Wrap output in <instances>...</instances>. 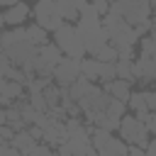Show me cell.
Instances as JSON below:
<instances>
[{"instance_id":"obj_31","label":"cell","mask_w":156,"mask_h":156,"mask_svg":"<svg viewBox=\"0 0 156 156\" xmlns=\"http://www.w3.org/2000/svg\"><path fill=\"white\" fill-rule=\"evenodd\" d=\"M144 98H146V107H149V110H156V93L144 90Z\"/></svg>"},{"instance_id":"obj_28","label":"cell","mask_w":156,"mask_h":156,"mask_svg":"<svg viewBox=\"0 0 156 156\" xmlns=\"http://www.w3.org/2000/svg\"><path fill=\"white\" fill-rule=\"evenodd\" d=\"M90 2H93V7L98 10V15H100V17L110 12V0H90Z\"/></svg>"},{"instance_id":"obj_5","label":"cell","mask_w":156,"mask_h":156,"mask_svg":"<svg viewBox=\"0 0 156 156\" xmlns=\"http://www.w3.org/2000/svg\"><path fill=\"white\" fill-rule=\"evenodd\" d=\"M34 24H39L41 29H46V32H54L61 22H63V17L58 15V7H56V0H37V5H34Z\"/></svg>"},{"instance_id":"obj_37","label":"cell","mask_w":156,"mask_h":156,"mask_svg":"<svg viewBox=\"0 0 156 156\" xmlns=\"http://www.w3.org/2000/svg\"><path fill=\"white\" fill-rule=\"evenodd\" d=\"M110 2H112V0H110Z\"/></svg>"},{"instance_id":"obj_29","label":"cell","mask_w":156,"mask_h":156,"mask_svg":"<svg viewBox=\"0 0 156 156\" xmlns=\"http://www.w3.org/2000/svg\"><path fill=\"white\" fill-rule=\"evenodd\" d=\"M12 134H15V132H12V129H10L7 124H0V144H7Z\"/></svg>"},{"instance_id":"obj_24","label":"cell","mask_w":156,"mask_h":156,"mask_svg":"<svg viewBox=\"0 0 156 156\" xmlns=\"http://www.w3.org/2000/svg\"><path fill=\"white\" fill-rule=\"evenodd\" d=\"M115 78V61H100V83Z\"/></svg>"},{"instance_id":"obj_8","label":"cell","mask_w":156,"mask_h":156,"mask_svg":"<svg viewBox=\"0 0 156 156\" xmlns=\"http://www.w3.org/2000/svg\"><path fill=\"white\" fill-rule=\"evenodd\" d=\"M132 73L134 80L139 78L141 83H154L156 80V56H139L136 61H132Z\"/></svg>"},{"instance_id":"obj_2","label":"cell","mask_w":156,"mask_h":156,"mask_svg":"<svg viewBox=\"0 0 156 156\" xmlns=\"http://www.w3.org/2000/svg\"><path fill=\"white\" fill-rule=\"evenodd\" d=\"M110 10L117 12L127 24H139L144 20L151 17V5L149 0H112L110 2Z\"/></svg>"},{"instance_id":"obj_11","label":"cell","mask_w":156,"mask_h":156,"mask_svg":"<svg viewBox=\"0 0 156 156\" xmlns=\"http://www.w3.org/2000/svg\"><path fill=\"white\" fill-rule=\"evenodd\" d=\"M102 90H105L110 98L127 102L129 95H132V83H127V80H122V78H112V80H107V83L102 85Z\"/></svg>"},{"instance_id":"obj_1","label":"cell","mask_w":156,"mask_h":156,"mask_svg":"<svg viewBox=\"0 0 156 156\" xmlns=\"http://www.w3.org/2000/svg\"><path fill=\"white\" fill-rule=\"evenodd\" d=\"M54 44L58 46V51L63 56H71V58H83L85 56L83 39L78 37V32H76V27L71 22H61L54 29Z\"/></svg>"},{"instance_id":"obj_20","label":"cell","mask_w":156,"mask_h":156,"mask_svg":"<svg viewBox=\"0 0 156 156\" xmlns=\"http://www.w3.org/2000/svg\"><path fill=\"white\" fill-rule=\"evenodd\" d=\"M41 95H44V102H46V107L51 110V107H56L58 105V98H61V88L56 85V83H49L44 90H41ZM46 110V112H49Z\"/></svg>"},{"instance_id":"obj_35","label":"cell","mask_w":156,"mask_h":156,"mask_svg":"<svg viewBox=\"0 0 156 156\" xmlns=\"http://www.w3.org/2000/svg\"><path fill=\"white\" fill-rule=\"evenodd\" d=\"M54 156H61V154H54Z\"/></svg>"},{"instance_id":"obj_22","label":"cell","mask_w":156,"mask_h":156,"mask_svg":"<svg viewBox=\"0 0 156 156\" xmlns=\"http://www.w3.org/2000/svg\"><path fill=\"white\" fill-rule=\"evenodd\" d=\"M27 102H29L37 112H46V110H49V107H46V102H44L41 90H27Z\"/></svg>"},{"instance_id":"obj_36","label":"cell","mask_w":156,"mask_h":156,"mask_svg":"<svg viewBox=\"0 0 156 156\" xmlns=\"http://www.w3.org/2000/svg\"><path fill=\"white\" fill-rule=\"evenodd\" d=\"M0 51H2V46H0Z\"/></svg>"},{"instance_id":"obj_23","label":"cell","mask_w":156,"mask_h":156,"mask_svg":"<svg viewBox=\"0 0 156 156\" xmlns=\"http://www.w3.org/2000/svg\"><path fill=\"white\" fill-rule=\"evenodd\" d=\"M93 58H98V61H115V58H117V49L107 41V44H102V46L93 54Z\"/></svg>"},{"instance_id":"obj_7","label":"cell","mask_w":156,"mask_h":156,"mask_svg":"<svg viewBox=\"0 0 156 156\" xmlns=\"http://www.w3.org/2000/svg\"><path fill=\"white\" fill-rule=\"evenodd\" d=\"M61 58V51L56 44L46 41L41 46H37V56H34V76H51V68L56 66V61Z\"/></svg>"},{"instance_id":"obj_26","label":"cell","mask_w":156,"mask_h":156,"mask_svg":"<svg viewBox=\"0 0 156 156\" xmlns=\"http://www.w3.org/2000/svg\"><path fill=\"white\" fill-rule=\"evenodd\" d=\"M151 29H154L151 17H149V20H144V22H139V24H134V34H136V37H144V34H149Z\"/></svg>"},{"instance_id":"obj_13","label":"cell","mask_w":156,"mask_h":156,"mask_svg":"<svg viewBox=\"0 0 156 156\" xmlns=\"http://www.w3.org/2000/svg\"><path fill=\"white\" fill-rule=\"evenodd\" d=\"M32 15V10H29V5L27 2H17V5H10L5 12H2V20H5V24H12V27H20L27 17Z\"/></svg>"},{"instance_id":"obj_12","label":"cell","mask_w":156,"mask_h":156,"mask_svg":"<svg viewBox=\"0 0 156 156\" xmlns=\"http://www.w3.org/2000/svg\"><path fill=\"white\" fill-rule=\"evenodd\" d=\"M7 144H10L12 149H17V151H20L22 156H29V151H32V149L37 146V139H34V136H32V134L27 132V127H24V129L15 132V134L10 136V141H7Z\"/></svg>"},{"instance_id":"obj_9","label":"cell","mask_w":156,"mask_h":156,"mask_svg":"<svg viewBox=\"0 0 156 156\" xmlns=\"http://www.w3.org/2000/svg\"><path fill=\"white\" fill-rule=\"evenodd\" d=\"M66 139H68V132H66L63 122L56 119V117H51V122L41 129V141H44L46 146H58V144H63Z\"/></svg>"},{"instance_id":"obj_30","label":"cell","mask_w":156,"mask_h":156,"mask_svg":"<svg viewBox=\"0 0 156 156\" xmlns=\"http://www.w3.org/2000/svg\"><path fill=\"white\" fill-rule=\"evenodd\" d=\"M0 156H22L17 149H12L10 144H0Z\"/></svg>"},{"instance_id":"obj_16","label":"cell","mask_w":156,"mask_h":156,"mask_svg":"<svg viewBox=\"0 0 156 156\" xmlns=\"http://www.w3.org/2000/svg\"><path fill=\"white\" fill-rule=\"evenodd\" d=\"M80 76L85 78V80H90V83H98L100 80V61L98 58H80Z\"/></svg>"},{"instance_id":"obj_4","label":"cell","mask_w":156,"mask_h":156,"mask_svg":"<svg viewBox=\"0 0 156 156\" xmlns=\"http://www.w3.org/2000/svg\"><path fill=\"white\" fill-rule=\"evenodd\" d=\"M78 76H80V58H71V56H63L61 54V58L51 68V80L58 88H68Z\"/></svg>"},{"instance_id":"obj_21","label":"cell","mask_w":156,"mask_h":156,"mask_svg":"<svg viewBox=\"0 0 156 156\" xmlns=\"http://www.w3.org/2000/svg\"><path fill=\"white\" fill-rule=\"evenodd\" d=\"M139 49L141 54L139 56H156V39H154V29L144 37H139Z\"/></svg>"},{"instance_id":"obj_19","label":"cell","mask_w":156,"mask_h":156,"mask_svg":"<svg viewBox=\"0 0 156 156\" xmlns=\"http://www.w3.org/2000/svg\"><path fill=\"white\" fill-rule=\"evenodd\" d=\"M127 102H129V107L134 110V115H136V117H141V115L151 112V110L146 107V98H144V90H141V93H132Z\"/></svg>"},{"instance_id":"obj_33","label":"cell","mask_w":156,"mask_h":156,"mask_svg":"<svg viewBox=\"0 0 156 156\" xmlns=\"http://www.w3.org/2000/svg\"><path fill=\"white\" fill-rule=\"evenodd\" d=\"M17 2H22V0H0V5H2V7H10V5H17Z\"/></svg>"},{"instance_id":"obj_3","label":"cell","mask_w":156,"mask_h":156,"mask_svg":"<svg viewBox=\"0 0 156 156\" xmlns=\"http://www.w3.org/2000/svg\"><path fill=\"white\" fill-rule=\"evenodd\" d=\"M117 129H119V136H122V141H124L127 146H139V149H144V146L149 144V139H151V134L146 132L144 122H141L136 115H134V117L122 115Z\"/></svg>"},{"instance_id":"obj_32","label":"cell","mask_w":156,"mask_h":156,"mask_svg":"<svg viewBox=\"0 0 156 156\" xmlns=\"http://www.w3.org/2000/svg\"><path fill=\"white\" fill-rule=\"evenodd\" d=\"M144 156H156V141L149 139V144L144 146Z\"/></svg>"},{"instance_id":"obj_34","label":"cell","mask_w":156,"mask_h":156,"mask_svg":"<svg viewBox=\"0 0 156 156\" xmlns=\"http://www.w3.org/2000/svg\"><path fill=\"white\" fill-rule=\"evenodd\" d=\"M2 24H5V20H2V12H0V32H2Z\"/></svg>"},{"instance_id":"obj_17","label":"cell","mask_w":156,"mask_h":156,"mask_svg":"<svg viewBox=\"0 0 156 156\" xmlns=\"http://www.w3.org/2000/svg\"><path fill=\"white\" fill-rule=\"evenodd\" d=\"M132 61H134V58H115V78H122V80L132 83V80H134Z\"/></svg>"},{"instance_id":"obj_27","label":"cell","mask_w":156,"mask_h":156,"mask_svg":"<svg viewBox=\"0 0 156 156\" xmlns=\"http://www.w3.org/2000/svg\"><path fill=\"white\" fill-rule=\"evenodd\" d=\"M54 154H56V151H54L51 146H46V144H39V141H37V146L29 151V156H54Z\"/></svg>"},{"instance_id":"obj_15","label":"cell","mask_w":156,"mask_h":156,"mask_svg":"<svg viewBox=\"0 0 156 156\" xmlns=\"http://www.w3.org/2000/svg\"><path fill=\"white\" fill-rule=\"evenodd\" d=\"M98 156H127V144L117 136H110L100 149H98Z\"/></svg>"},{"instance_id":"obj_6","label":"cell","mask_w":156,"mask_h":156,"mask_svg":"<svg viewBox=\"0 0 156 156\" xmlns=\"http://www.w3.org/2000/svg\"><path fill=\"white\" fill-rule=\"evenodd\" d=\"M107 102H110V95H107L102 88H98L95 83L90 85V90H88L83 98H78V100H76L78 110H80L85 117H90V115H98V112H105Z\"/></svg>"},{"instance_id":"obj_18","label":"cell","mask_w":156,"mask_h":156,"mask_svg":"<svg viewBox=\"0 0 156 156\" xmlns=\"http://www.w3.org/2000/svg\"><path fill=\"white\" fill-rule=\"evenodd\" d=\"M24 29H27V41H29V44L41 46V44H46V41H49V32H46V29H41L39 24H29V27H24Z\"/></svg>"},{"instance_id":"obj_10","label":"cell","mask_w":156,"mask_h":156,"mask_svg":"<svg viewBox=\"0 0 156 156\" xmlns=\"http://www.w3.org/2000/svg\"><path fill=\"white\" fill-rule=\"evenodd\" d=\"M17 98H24V85H22V83H17V80L0 78V105L10 107Z\"/></svg>"},{"instance_id":"obj_25","label":"cell","mask_w":156,"mask_h":156,"mask_svg":"<svg viewBox=\"0 0 156 156\" xmlns=\"http://www.w3.org/2000/svg\"><path fill=\"white\" fill-rule=\"evenodd\" d=\"M12 68H15V63H12V61H10V58L0 51V78H7Z\"/></svg>"},{"instance_id":"obj_14","label":"cell","mask_w":156,"mask_h":156,"mask_svg":"<svg viewBox=\"0 0 156 156\" xmlns=\"http://www.w3.org/2000/svg\"><path fill=\"white\" fill-rule=\"evenodd\" d=\"M85 2L88 0H56V7H58V15L63 17V22H71L78 17V12Z\"/></svg>"}]
</instances>
